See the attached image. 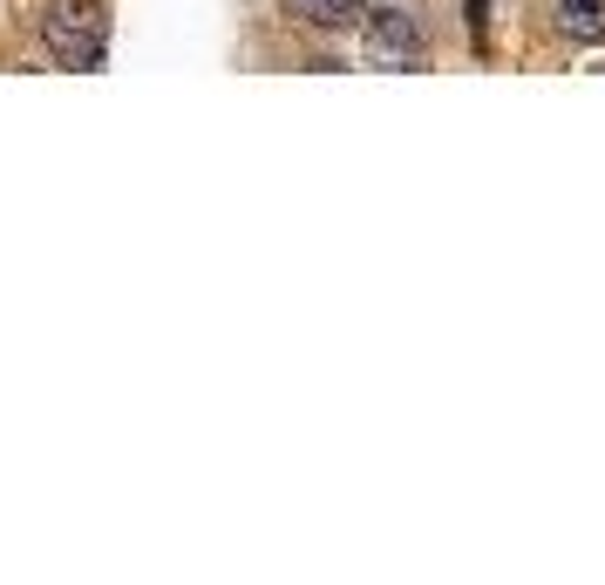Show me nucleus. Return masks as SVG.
Masks as SVG:
<instances>
[{
    "label": "nucleus",
    "instance_id": "nucleus-1",
    "mask_svg": "<svg viewBox=\"0 0 605 585\" xmlns=\"http://www.w3.org/2000/svg\"><path fill=\"white\" fill-rule=\"evenodd\" d=\"M34 28H42V48L55 55V68L89 75L109 55V8L102 0H48Z\"/></svg>",
    "mask_w": 605,
    "mask_h": 585
},
{
    "label": "nucleus",
    "instance_id": "nucleus-2",
    "mask_svg": "<svg viewBox=\"0 0 605 585\" xmlns=\"http://www.w3.org/2000/svg\"><path fill=\"white\" fill-rule=\"evenodd\" d=\"M368 28V55L375 62H395V68H422V28L401 14V8H381V14H360Z\"/></svg>",
    "mask_w": 605,
    "mask_h": 585
},
{
    "label": "nucleus",
    "instance_id": "nucleus-3",
    "mask_svg": "<svg viewBox=\"0 0 605 585\" xmlns=\"http://www.w3.org/2000/svg\"><path fill=\"white\" fill-rule=\"evenodd\" d=\"M287 14H293V21H306V28H327V34H341V28H360V14H368V0H287Z\"/></svg>",
    "mask_w": 605,
    "mask_h": 585
},
{
    "label": "nucleus",
    "instance_id": "nucleus-4",
    "mask_svg": "<svg viewBox=\"0 0 605 585\" xmlns=\"http://www.w3.org/2000/svg\"><path fill=\"white\" fill-rule=\"evenodd\" d=\"M558 8H564V21H572V34H585V42H598V34H605L598 0H558Z\"/></svg>",
    "mask_w": 605,
    "mask_h": 585
}]
</instances>
